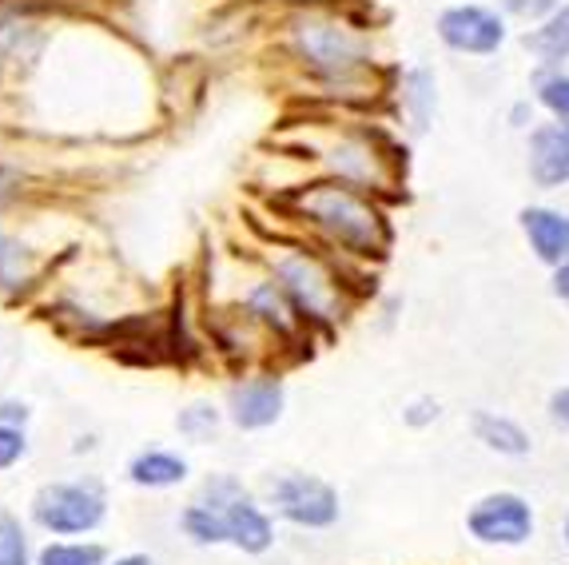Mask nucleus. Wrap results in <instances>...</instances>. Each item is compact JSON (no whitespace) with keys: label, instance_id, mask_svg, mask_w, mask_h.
<instances>
[{"label":"nucleus","instance_id":"0eeeda50","mask_svg":"<svg viewBox=\"0 0 569 565\" xmlns=\"http://www.w3.org/2000/svg\"><path fill=\"white\" fill-rule=\"evenodd\" d=\"M435 37L438 44L455 52V57H498L510 40V20L493 4H478V0H455L435 17Z\"/></svg>","mask_w":569,"mask_h":565},{"label":"nucleus","instance_id":"39448f33","mask_svg":"<svg viewBox=\"0 0 569 565\" xmlns=\"http://www.w3.org/2000/svg\"><path fill=\"white\" fill-rule=\"evenodd\" d=\"M32 522L52 537H84L104 526L108 494L96 478H68L48 482L32 494L29 506Z\"/></svg>","mask_w":569,"mask_h":565},{"label":"nucleus","instance_id":"b1692460","mask_svg":"<svg viewBox=\"0 0 569 565\" xmlns=\"http://www.w3.org/2000/svg\"><path fill=\"white\" fill-rule=\"evenodd\" d=\"M239 498H247V486L236 478V474L219 470V474H208V478H203L200 502H208V506H216V509H228V506H236Z\"/></svg>","mask_w":569,"mask_h":565},{"label":"nucleus","instance_id":"c756f323","mask_svg":"<svg viewBox=\"0 0 569 565\" xmlns=\"http://www.w3.org/2000/svg\"><path fill=\"white\" fill-rule=\"evenodd\" d=\"M550 291L558 295V303L569 311V264H561L550 271Z\"/></svg>","mask_w":569,"mask_h":565},{"label":"nucleus","instance_id":"f257e3e1","mask_svg":"<svg viewBox=\"0 0 569 565\" xmlns=\"http://www.w3.org/2000/svg\"><path fill=\"white\" fill-rule=\"evenodd\" d=\"M291 216L311 227L327 251L355 264H382L395 244L390 211L379 196H370L339 179H315L291 191Z\"/></svg>","mask_w":569,"mask_h":565},{"label":"nucleus","instance_id":"ddd939ff","mask_svg":"<svg viewBox=\"0 0 569 565\" xmlns=\"http://www.w3.org/2000/svg\"><path fill=\"white\" fill-rule=\"evenodd\" d=\"M395 105H399V116L407 120V132L422 136L438 116V76L427 65L407 68L399 76V85H395Z\"/></svg>","mask_w":569,"mask_h":565},{"label":"nucleus","instance_id":"2f4dec72","mask_svg":"<svg viewBox=\"0 0 569 565\" xmlns=\"http://www.w3.org/2000/svg\"><path fill=\"white\" fill-rule=\"evenodd\" d=\"M108 565H156V557L152 554H123V557H116V562H108Z\"/></svg>","mask_w":569,"mask_h":565},{"label":"nucleus","instance_id":"7ed1b4c3","mask_svg":"<svg viewBox=\"0 0 569 565\" xmlns=\"http://www.w3.org/2000/svg\"><path fill=\"white\" fill-rule=\"evenodd\" d=\"M271 279L291 295L307 327H339L351 307V291L339 267L319 247H283L271 255Z\"/></svg>","mask_w":569,"mask_h":565},{"label":"nucleus","instance_id":"f8f14e48","mask_svg":"<svg viewBox=\"0 0 569 565\" xmlns=\"http://www.w3.org/2000/svg\"><path fill=\"white\" fill-rule=\"evenodd\" d=\"M518 227L541 267L553 271V267L569 264V211L550 208V204H530L518 211Z\"/></svg>","mask_w":569,"mask_h":565},{"label":"nucleus","instance_id":"bb28decb","mask_svg":"<svg viewBox=\"0 0 569 565\" xmlns=\"http://www.w3.org/2000/svg\"><path fill=\"white\" fill-rule=\"evenodd\" d=\"M438 415H442V406H438V398L422 395V398H415V403H410L407 410H402V423L415 426V430H422V426L438 423Z\"/></svg>","mask_w":569,"mask_h":565},{"label":"nucleus","instance_id":"f03ea898","mask_svg":"<svg viewBox=\"0 0 569 565\" xmlns=\"http://www.w3.org/2000/svg\"><path fill=\"white\" fill-rule=\"evenodd\" d=\"M295 60L327 88L342 96H367L375 88V48L370 37L331 9H303L287 24ZM375 96V92H370Z\"/></svg>","mask_w":569,"mask_h":565},{"label":"nucleus","instance_id":"c85d7f7f","mask_svg":"<svg viewBox=\"0 0 569 565\" xmlns=\"http://www.w3.org/2000/svg\"><path fill=\"white\" fill-rule=\"evenodd\" d=\"M29 418H32L29 403H20V398H4L0 403V423L4 426H29Z\"/></svg>","mask_w":569,"mask_h":565},{"label":"nucleus","instance_id":"f3484780","mask_svg":"<svg viewBox=\"0 0 569 565\" xmlns=\"http://www.w3.org/2000/svg\"><path fill=\"white\" fill-rule=\"evenodd\" d=\"M188 458L176 450H140L128 462V482L143 486V490H171V486L188 482Z\"/></svg>","mask_w":569,"mask_h":565},{"label":"nucleus","instance_id":"4468645a","mask_svg":"<svg viewBox=\"0 0 569 565\" xmlns=\"http://www.w3.org/2000/svg\"><path fill=\"white\" fill-rule=\"evenodd\" d=\"M223 518H228V546H236L239 554L259 557L276 546V518H271V509L259 506L251 494L239 498L236 506L223 509Z\"/></svg>","mask_w":569,"mask_h":565},{"label":"nucleus","instance_id":"cd10ccee","mask_svg":"<svg viewBox=\"0 0 569 565\" xmlns=\"http://www.w3.org/2000/svg\"><path fill=\"white\" fill-rule=\"evenodd\" d=\"M546 410H550V423L558 426V430L569 438V383H566V387L553 390L550 403H546Z\"/></svg>","mask_w":569,"mask_h":565},{"label":"nucleus","instance_id":"aec40b11","mask_svg":"<svg viewBox=\"0 0 569 565\" xmlns=\"http://www.w3.org/2000/svg\"><path fill=\"white\" fill-rule=\"evenodd\" d=\"M32 275H37V264H32L29 247L0 231V291H20V287H29Z\"/></svg>","mask_w":569,"mask_h":565},{"label":"nucleus","instance_id":"2eb2a0df","mask_svg":"<svg viewBox=\"0 0 569 565\" xmlns=\"http://www.w3.org/2000/svg\"><path fill=\"white\" fill-rule=\"evenodd\" d=\"M470 434L475 443H482L498 458H530L533 438L518 418L502 415V410H475L470 415Z\"/></svg>","mask_w":569,"mask_h":565},{"label":"nucleus","instance_id":"dca6fc26","mask_svg":"<svg viewBox=\"0 0 569 565\" xmlns=\"http://www.w3.org/2000/svg\"><path fill=\"white\" fill-rule=\"evenodd\" d=\"M522 48L538 60V68H566L569 65V0L558 12L522 32Z\"/></svg>","mask_w":569,"mask_h":565},{"label":"nucleus","instance_id":"7c9ffc66","mask_svg":"<svg viewBox=\"0 0 569 565\" xmlns=\"http://www.w3.org/2000/svg\"><path fill=\"white\" fill-rule=\"evenodd\" d=\"M533 108H538V105H530V100H522V105H513V112H510V123H513V128H526V132H530Z\"/></svg>","mask_w":569,"mask_h":565},{"label":"nucleus","instance_id":"423d86ee","mask_svg":"<svg viewBox=\"0 0 569 565\" xmlns=\"http://www.w3.org/2000/svg\"><path fill=\"white\" fill-rule=\"evenodd\" d=\"M267 509L299 529H331L342 518V498L319 474L287 470L267 482Z\"/></svg>","mask_w":569,"mask_h":565},{"label":"nucleus","instance_id":"a878e982","mask_svg":"<svg viewBox=\"0 0 569 565\" xmlns=\"http://www.w3.org/2000/svg\"><path fill=\"white\" fill-rule=\"evenodd\" d=\"M24 454H29V434H24V426H4V423H0V470H12V466H20V462H24Z\"/></svg>","mask_w":569,"mask_h":565},{"label":"nucleus","instance_id":"9b49d317","mask_svg":"<svg viewBox=\"0 0 569 565\" xmlns=\"http://www.w3.org/2000/svg\"><path fill=\"white\" fill-rule=\"evenodd\" d=\"M243 311L247 319L263 327L267 335H276L279 343H299L307 335V319L299 315V307L291 303V295L279 287L276 279H259L251 291L243 295Z\"/></svg>","mask_w":569,"mask_h":565},{"label":"nucleus","instance_id":"a211bd4d","mask_svg":"<svg viewBox=\"0 0 569 565\" xmlns=\"http://www.w3.org/2000/svg\"><path fill=\"white\" fill-rule=\"evenodd\" d=\"M180 529L191 546H228V518L223 509L208 506V502H191L180 514Z\"/></svg>","mask_w":569,"mask_h":565},{"label":"nucleus","instance_id":"4be33fe9","mask_svg":"<svg viewBox=\"0 0 569 565\" xmlns=\"http://www.w3.org/2000/svg\"><path fill=\"white\" fill-rule=\"evenodd\" d=\"M219 423H223V410H219L216 403H191L183 406L180 415H176V430L183 434V438H191V443H208V438H216Z\"/></svg>","mask_w":569,"mask_h":565},{"label":"nucleus","instance_id":"473e14b6","mask_svg":"<svg viewBox=\"0 0 569 565\" xmlns=\"http://www.w3.org/2000/svg\"><path fill=\"white\" fill-rule=\"evenodd\" d=\"M561 546H566V554H569V514H566V522H561Z\"/></svg>","mask_w":569,"mask_h":565},{"label":"nucleus","instance_id":"5701e85b","mask_svg":"<svg viewBox=\"0 0 569 565\" xmlns=\"http://www.w3.org/2000/svg\"><path fill=\"white\" fill-rule=\"evenodd\" d=\"M37 554H32L29 529L20 526L17 514L0 509V565H32Z\"/></svg>","mask_w":569,"mask_h":565},{"label":"nucleus","instance_id":"393cba45","mask_svg":"<svg viewBox=\"0 0 569 565\" xmlns=\"http://www.w3.org/2000/svg\"><path fill=\"white\" fill-rule=\"evenodd\" d=\"M566 0H493V9L502 12L506 20H518V24H541V20L558 12Z\"/></svg>","mask_w":569,"mask_h":565},{"label":"nucleus","instance_id":"412c9836","mask_svg":"<svg viewBox=\"0 0 569 565\" xmlns=\"http://www.w3.org/2000/svg\"><path fill=\"white\" fill-rule=\"evenodd\" d=\"M37 565H108V549L100 542H48L37 549Z\"/></svg>","mask_w":569,"mask_h":565},{"label":"nucleus","instance_id":"6e6552de","mask_svg":"<svg viewBox=\"0 0 569 565\" xmlns=\"http://www.w3.org/2000/svg\"><path fill=\"white\" fill-rule=\"evenodd\" d=\"M533 529H538V514H533L530 498L518 490H490L466 509V534L475 537L478 546L518 549L530 542Z\"/></svg>","mask_w":569,"mask_h":565},{"label":"nucleus","instance_id":"6ab92c4d","mask_svg":"<svg viewBox=\"0 0 569 565\" xmlns=\"http://www.w3.org/2000/svg\"><path fill=\"white\" fill-rule=\"evenodd\" d=\"M533 105L546 120L569 128V68H538L533 72Z\"/></svg>","mask_w":569,"mask_h":565},{"label":"nucleus","instance_id":"20e7f679","mask_svg":"<svg viewBox=\"0 0 569 565\" xmlns=\"http://www.w3.org/2000/svg\"><path fill=\"white\" fill-rule=\"evenodd\" d=\"M319 160L327 168V179L351 184L370 196H387L402 184L407 176V160H402L399 143L390 140L382 128H342L331 136Z\"/></svg>","mask_w":569,"mask_h":565},{"label":"nucleus","instance_id":"1a4fd4ad","mask_svg":"<svg viewBox=\"0 0 569 565\" xmlns=\"http://www.w3.org/2000/svg\"><path fill=\"white\" fill-rule=\"evenodd\" d=\"M283 410H287V387L283 378L271 375V370L239 378L236 387L228 390V418L243 434L271 430L283 418Z\"/></svg>","mask_w":569,"mask_h":565},{"label":"nucleus","instance_id":"9d476101","mask_svg":"<svg viewBox=\"0 0 569 565\" xmlns=\"http://www.w3.org/2000/svg\"><path fill=\"white\" fill-rule=\"evenodd\" d=\"M526 176L533 188H569V128L566 123H533L526 132Z\"/></svg>","mask_w":569,"mask_h":565}]
</instances>
